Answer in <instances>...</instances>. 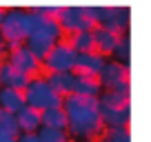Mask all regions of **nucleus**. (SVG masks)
Listing matches in <instances>:
<instances>
[{
	"mask_svg": "<svg viewBox=\"0 0 151 142\" xmlns=\"http://www.w3.org/2000/svg\"><path fill=\"white\" fill-rule=\"evenodd\" d=\"M98 82L102 87V91H111V89H129V67L122 62H107L104 69L100 71Z\"/></svg>",
	"mask_w": 151,
	"mask_h": 142,
	"instance_id": "7",
	"label": "nucleus"
},
{
	"mask_svg": "<svg viewBox=\"0 0 151 142\" xmlns=\"http://www.w3.org/2000/svg\"><path fill=\"white\" fill-rule=\"evenodd\" d=\"M129 44H131L129 36L127 33H120V40H118V44H116V49H113V53H111V56H116V62L127 65V60H129Z\"/></svg>",
	"mask_w": 151,
	"mask_h": 142,
	"instance_id": "23",
	"label": "nucleus"
},
{
	"mask_svg": "<svg viewBox=\"0 0 151 142\" xmlns=\"http://www.w3.org/2000/svg\"><path fill=\"white\" fill-rule=\"evenodd\" d=\"M62 109H65V115H67V133H69V138L96 140L104 131L102 122H100L98 98L71 93L62 100Z\"/></svg>",
	"mask_w": 151,
	"mask_h": 142,
	"instance_id": "1",
	"label": "nucleus"
},
{
	"mask_svg": "<svg viewBox=\"0 0 151 142\" xmlns=\"http://www.w3.org/2000/svg\"><path fill=\"white\" fill-rule=\"evenodd\" d=\"M22 107H24V95H22V91L0 87V109L9 111V113H18Z\"/></svg>",
	"mask_w": 151,
	"mask_h": 142,
	"instance_id": "17",
	"label": "nucleus"
},
{
	"mask_svg": "<svg viewBox=\"0 0 151 142\" xmlns=\"http://www.w3.org/2000/svg\"><path fill=\"white\" fill-rule=\"evenodd\" d=\"M73 60H76V51L71 49V44L67 40H60L45 56L40 67L47 73H67V71H73Z\"/></svg>",
	"mask_w": 151,
	"mask_h": 142,
	"instance_id": "5",
	"label": "nucleus"
},
{
	"mask_svg": "<svg viewBox=\"0 0 151 142\" xmlns=\"http://www.w3.org/2000/svg\"><path fill=\"white\" fill-rule=\"evenodd\" d=\"M2 18H5V9L0 7V24H2Z\"/></svg>",
	"mask_w": 151,
	"mask_h": 142,
	"instance_id": "28",
	"label": "nucleus"
},
{
	"mask_svg": "<svg viewBox=\"0 0 151 142\" xmlns=\"http://www.w3.org/2000/svg\"><path fill=\"white\" fill-rule=\"evenodd\" d=\"M31 24H33V16L29 9H20V7L5 9V18L0 24V38L5 40L7 53L24 44V40L31 33Z\"/></svg>",
	"mask_w": 151,
	"mask_h": 142,
	"instance_id": "3",
	"label": "nucleus"
},
{
	"mask_svg": "<svg viewBox=\"0 0 151 142\" xmlns=\"http://www.w3.org/2000/svg\"><path fill=\"white\" fill-rule=\"evenodd\" d=\"M100 122L104 129H120L127 127L131 120V107H129V89H111L98 95Z\"/></svg>",
	"mask_w": 151,
	"mask_h": 142,
	"instance_id": "2",
	"label": "nucleus"
},
{
	"mask_svg": "<svg viewBox=\"0 0 151 142\" xmlns=\"http://www.w3.org/2000/svg\"><path fill=\"white\" fill-rule=\"evenodd\" d=\"M5 56H7V49H5V40L0 38V60H2Z\"/></svg>",
	"mask_w": 151,
	"mask_h": 142,
	"instance_id": "27",
	"label": "nucleus"
},
{
	"mask_svg": "<svg viewBox=\"0 0 151 142\" xmlns=\"http://www.w3.org/2000/svg\"><path fill=\"white\" fill-rule=\"evenodd\" d=\"M0 133H7V136H11V138L20 136L18 122H16V113H9V111L0 109Z\"/></svg>",
	"mask_w": 151,
	"mask_h": 142,
	"instance_id": "20",
	"label": "nucleus"
},
{
	"mask_svg": "<svg viewBox=\"0 0 151 142\" xmlns=\"http://www.w3.org/2000/svg\"><path fill=\"white\" fill-rule=\"evenodd\" d=\"M58 24H60L62 33H69V36H73V33H80V31H93L96 24L89 20V16L85 14V7H62L60 9V16H58Z\"/></svg>",
	"mask_w": 151,
	"mask_h": 142,
	"instance_id": "6",
	"label": "nucleus"
},
{
	"mask_svg": "<svg viewBox=\"0 0 151 142\" xmlns=\"http://www.w3.org/2000/svg\"><path fill=\"white\" fill-rule=\"evenodd\" d=\"M129 18H131L129 7H120V5L102 7V18H100L98 27H104V29H109V31H113V33H127Z\"/></svg>",
	"mask_w": 151,
	"mask_h": 142,
	"instance_id": "9",
	"label": "nucleus"
},
{
	"mask_svg": "<svg viewBox=\"0 0 151 142\" xmlns=\"http://www.w3.org/2000/svg\"><path fill=\"white\" fill-rule=\"evenodd\" d=\"M40 127L45 129H58V131H67V115L62 107H53V109L40 111Z\"/></svg>",
	"mask_w": 151,
	"mask_h": 142,
	"instance_id": "16",
	"label": "nucleus"
},
{
	"mask_svg": "<svg viewBox=\"0 0 151 142\" xmlns=\"http://www.w3.org/2000/svg\"><path fill=\"white\" fill-rule=\"evenodd\" d=\"M73 93H78V95H91V98H98V95L102 93V87H100L98 78H85V76H76Z\"/></svg>",
	"mask_w": 151,
	"mask_h": 142,
	"instance_id": "18",
	"label": "nucleus"
},
{
	"mask_svg": "<svg viewBox=\"0 0 151 142\" xmlns=\"http://www.w3.org/2000/svg\"><path fill=\"white\" fill-rule=\"evenodd\" d=\"M22 95H24V104H27V107H31V109H36V111H45V109H53V107H62V98L51 91V87L47 85L45 76L31 78V82H29L27 89L22 91Z\"/></svg>",
	"mask_w": 151,
	"mask_h": 142,
	"instance_id": "4",
	"label": "nucleus"
},
{
	"mask_svg": "<svg viewBox=\"0 0 151 142\" xmlns=\"http://www.w3.org/2000/svg\"><path fill=\"white\" fill-rule=\"evenodd\" d=\"M0 142H16V138L7 136V133H0Z\"/></svg>",
	"mask_w": 151,
	"mask_h": 142,
	"instance_id": "26",
	"label": "nucleus"
},
{
	"mask_svg": "<svg viewBox=\"0 0 151 142\" xmlns=\"http://www.w3.org/2000/svg\"><path fill=\"white\" fill-rule=\"evenodd\" d=\"M29 82H31V78H29L27 73L14 69L9 62H0V87L16 89V91H24Z\"/></svg>",
	"mask_w": 151,
	"mask_h": 142,
	"instance_id": "12",
	"label": "nucleus"
},
{
	"mask_svg": "<svg viewBox=\"0 0 151 142\" xmlns=\"http://www.w3.org/2000/svg\"><path fill=\"white\" fill-rule=\"evenodd\" d=\"M85 14L89 16V20L98 27L100 18H102V7H96V5H85Z\"/></svg>",
	"mask_w": 151,
	"mask_h": 142,
	"instance_id": "24",
	"label": "nucleus"
},
{
	"mask_svg": "<svg viewBox=\"0 0 151 142\" xmlns=\"http://www.w3.org/2000/svg\"><path fill=\"white\" fill-rule=\"evenodd\" d=\"M16 122H18L20 133H38V129H40V111L24 104L16 113Z\"/></svg>",
	"mask_w": 151,
	"mask_h": 142,
	"instance_id": "15",
	"label": "nucleus"
},
{
	"mask_svg": "<svg viewBox=\"0 0 151 142\" xmlns=\"http://www.w3.org/2000/svg\"><path fill=\"white\" fill-rule=\"evenodd\" d=\"M16 142H40V140H38V133H20Z\"/></svg>",
	"mask_w": 151,
	"mask_h": 142,
	"instance_id": "25",
	"label": "nucleus"
},
{
	"mask_svg": "<svg viewBox=\"0 0 151 142\" xmlns=\"http://www.w3.org/2000/svg\"><path fill=\"white\" fill-rule=\"evenodd\" d=\"M38 140L40 142H71L67 131H58V129H38Z\"/></svg>",
	"mask_w": 151,
	"mask_h": 142,
	"instance_id": "22",
	"label": "nucleus"
},
{
	"mask_svg": "<svg viewBox=\"0 0 151 142\" xmlns=\"http://www.w3.org/2000/svg\"><path fill=\"white\" fill-rule=\"evenodd\" d=\"M107 65V58L100 56L98 51H89V53H76L73 60V76H85V78H98L100 71Z\"/></svg>",
	"mask_w": 151,
	"mask_h": 142,
	"instance_id": "8",
	"label": "nucleus"
},
{
	"mask_svg": "<svg viewBox=\"0 0 151 142\" xmlns=\"http://www.w3.org/2000/svg\"><path fill=\"white\" fill-rule=\"evenodd\" d=\"M91 33H93V51H98L104 58L111 56L116 44H118V40H120V33H113L104 27H96Z\"/></svg>",
	"mask_w": 151,
	"mask_h": 142,
	"instance_id": "13",
	"label": "nucleus"
},
{
	"mask_svg": "<svg viewBox=\"0 0 151 142\" xmlns=\"http://www.w3.org/2000/svg\"><path fill=\"white\" fill-rule=\"evenodd\" d=\"M33 16V24H31V33H38V36H45V38H49L51 42H60L62 40V29L60 24H58V20L53 18H45V16L36 14L33 9H29ZM29 33V36H31Z\"/></svg>",
	"mask_w": 151,
	"mask_h": 142,
	"instance_id": "11",
	"label": "nucleus"
},
{
	"mask_svg": "<svg viewBox=\"0 0 151 142\" xmlns=\"http://www.w3.org/2000/svg\"><path fill=\"white\" fill-rule=\"evenodd\" d=\"M100 142H131V136H129L127 127L120 129H104L100 133Z\"/></svg>",
	"mask_w": 151,
	"mask_h": 142,
	"instance_id": "21",
	"label": "nucleus"
},
{
	"mask_svg": "<svg viewBox=\"0 0 151 142\" xmlns=\"http://www.w3.org/2000/svg\"><path fill=\"white\" fill-rule=\"evenodd\" d=\"M7 62H9L14 69L27 73L29 78L40 76V71H42L40 60H36V58H33V53L29 51L24 44H22V47H18V49H14V51H9V60H7Z\"/></svg>",
	"mask_w": 151,
	"mask_h": 142,
	"instance_id": "10",
	"label": "nucleus"
},
{
	"mask_svg": "<svg viewBox=\"0 0 151 142\" xmlns=\"http://www.w3.org/2000/svg\"><path fill=\"white\" fill-rule=\"evenodd\" d=\"M67 42L71 44V49H73L76 53H89V51H93V33L91 31L73 33V36H69Z\"/></svg>",
	"mask_w": 151,
	"mask_h": 142,
	"instance_id": "19",
	"label": "nucleus"
},
{
	"mask_svg": "<svg viewBox=\"0 0 151 142\" xmlns=\"http://www.w3.org/2000/svg\"><path fill=\"white\" fill-rule=\"evenodd\" d=\"M45 80H47V85L51 87L53 93H58L62 100H65L67 95L73 93L76 76L71 73V71H67V73H47V76H45Z\"/></svg>",
	"mask_w": 151,
	"mask_h": 142,
	"instance_id": "14",
	"label": "nucleus"
}]
</instances>
